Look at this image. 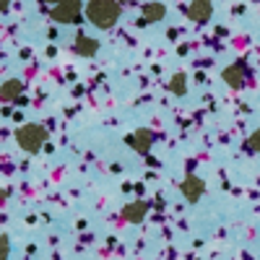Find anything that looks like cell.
Masks as SVG:
<instances>
[{"instance_id": "cell-1", "label": "cell", "mask_w": 260, "mask_h": 260, "mask_svg": "<svg viewBox=\"0 0 260 260\" xmlns=\"http://www.w3.org/2000/svg\"><path fill=\"white\" fill-rule=\"evenodd\" d=\"M120 0H89L86 3V18L91 21L96 29H112L120 21Z\"/></svg>"}, {"instance_id": "cell-2", "label": "cell", "mask_w": 260, "mask_h": 260, "mask_svg": "<svg viewBox=\"0 0 260 260\" xmlns=\"http://www.w3.org/2000/svg\"><path fill=\"white\" fill-rule=\"evenodd\" d=\"M16 141H18V146L24 148V151H29V154H37V151L47 143V130L42 127V125H21L18 130H16Z\"/></svg>"}, {"instance_id": "cell-3", "label": "cell", "mask_w": 260, "mask_h": 260, "mask_svg": "<svg viewBox=\"0 0 260 260\" xmlns=\"http://www.w3.org/2000/svg\"><path fill=\"white\" fill-rule=\"evenodd\" d=\"M81 13H83L81 0H62V3H57V6L50 11V16H52L55 24H78Z\"/></svg>"}, {"instance_id": "cell-4", "label": "cell", "mask_w": 260, "mask_h": 260, "mask_svg": "<svg viewBox=\"0 0 260 260\" xmlns=\"http://www.w3.org/2000/svg\"><path fill=\"white\" fill-rule=\"evenodd\" d=\"M187 18L195 21V24H206V21L213 16V6H211V0H192V3L185 8Z\"/></svg>"}, {"instance_id": "cell-5", "label": "cell", "mask_w": 260, "mask_h": 260, "mask_svg": "<svg viewBox=\"0 0 260 260\" xmlns=\"http://www.w3.org/2000/svg\"><path fill=\"white\" fill-rule=\"evenodd\" d=\"M180 190H182V195H185L190 203H198L201 195H203V190H206V182H203L198 175H187V177L182 180Z\"/></svg>"}, {"instance_id": "cell-6", "label": "cell", "mask_w": 260, "mask_h": 260, "mask_svg": "<svg viewBox=\"0 0 260 260\" xmlns=\"http://www.w3.org/2000/svg\"><path fill=\"white\" fill-rule=\"evenodd\" d=\"M154 141H156V136L151 133V130H146V127H141V130H136V133L127 136V143L133 146L138 154H148L151 146H154Z\"/></svg>"}, {"instance_id": "cell-7", "label": "cell", "mask_w": 260, "mask_h": 260, "mask_svg": "<svg viewBox=\"0 0 260 260\" xmlns=\"http://www.w3.org/2000/svg\"><path fill=\"white\" fill-rule=\"evenodd\" d=\"M164 16H167V6H164V3H156V0H151V3L143 6L138 24H141V26H146V24H156V21H161Z\"/></svg>"}, {"instance_id": "cell-8", "label": "cell", "mask_w": 260, "mask_h": 260, "mask_svg": "<svg viewBox=\"0 0 260 260\" xmlns=\"http://www.w3.org/2000/svg\"><path fill=\"white\" fill-rule=\"evenodd\" d=\"M221 78L232 86V89H242L245 81H247V71H245L242 62H234V65H229V68H224Z\"/></svg>"}, {"instance_id": "cell-9", "label": "cell", "mask_w": 260, "mask_h": 260, "mask_svg": "<svg viewBox=\"0 0 260 260\" xmlns=\"http://www.w3.org/2000/svg\"><path fill=\"white\" fill-rule=\"evenodd\" d=\"M73 50H76V55H81V57H94V55L99 52V42H96L94 37L78 34L76 42H73Z\"/></svg>"}, {"instance_id": "cell-10", "label": "cell", "mask_w": 260, "mask_h": 260, "mask_svg": "<svg viewBox=\"0 0 260 260\" xmlns=\"http://www.w3.org/2000/svg\"><path fill=\"white\" fill-rule=\"evenodd\" d=\"M146 213H148V206L143 201H133V203H127L122 208V219L130 221V224H141L146 219Z\"/></svg>"}, {"instance_id": "cell-11", "label": "cell", "mask_w": 260, "mask_h": 260, "mask_svg": "<svg viewBox=\"0 0 260 260\" xmlns=\"http://www.w3.org/2000/svg\"><path fill=\"white\" fill-rule=\"evenodd\" d=\"M21 91H24V83H21L18 78H11V81H6L3 86H0V99H3V102H13V99L21 96Z\"/></svg>"}, {"instance_id": "cell-12", "label": "cell", "mask_w": 260, "mask_h": 260, "mask_svg": "<svg viewBox=\"0 0 260 260\" xmlns=\"http://www.w3.org/2000/svg\"><path fill=\"white\" fill-rule=\"evenodd\" d=\"M169 91L175 96H185L187 94V76L185 73H175L169 81Z\"/></svg>"}, {"instance_id": "cell-13", "label": "cell", "mask_w": 260, "mask_h": 260, "mask_svg": "<svg viewBox=\"0 0 260 260\" xmlns=\"http://www.w3.org/2000/svg\"><path fill=\"white\" fill-rule=\"evenodd\" d=\"M8 255H11V240L3 234L0 237V260H8Z\"/></svg>"}, {"instance_id": "cell-14", "label": "cell", "mask_w": 260, "mask_h": 260, "mask_svg": "<svg viewBox=\"0 0 260 260\" xmlns=\"http://www.w3.org/2000/svg\"><path fill=\"white\" fill-rule=\"evenodd\" d=\"M247 146H250L252 151H257V154H260V127H257L255 133H252V136L247 138Z\"/></svg>"}, {"instance_id": "cell-15", "label": "cell", "mask_w": 260, "mask_h": 260, "mask_svg": "<svg viewBox=\"0 0 260 260\" xmlns=\"http://www.w3.org/2000/svg\"><path fill=\"white\" fill-rule=\"evenodd\" d=\"M11 8V0H0V13H6Z\"/></svg>"}, {"instance_id": "cell-16", "label": "cell", "mask_w": 260, "mask_h": 260, "mask_svg": "<svg viewBox=\"0 0 260 260\" xmlns=\"http://www.w3.org/2000/svg\"><path fill=\"white\" fill-rule=\"evenodd\" d=\"M42 3H52V6H57V3H62V0H42Z\"/></svg>"}, {"instance_id": "cell-17", "label": "cell", "mask_w": 260, "mask_h": 260, "mask_svg": "<svg viewBox=\"0 0 260 260\" xmlns=\"http://www.w3.org/2000/svg\"><path fill=\"white\" fill-rule=\"evenodd\" d=\"M120 3H125V0H120Z\"/></svg>"}]
</instances>
